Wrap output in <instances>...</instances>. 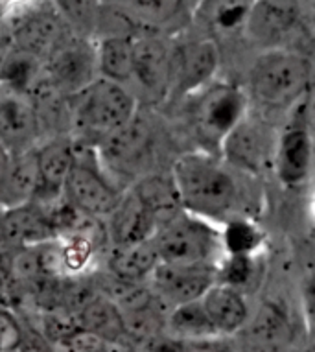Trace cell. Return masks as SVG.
<instances>
[{
  "mask_svg": "<svg viewBox=\"0 0 315 352\" xmlns=\"http://www.w3.org/2000/svg\"><path fill=\"white\" fill-rule=\"evenodd\" d=\"M183 210L221 219L238 201V185L227 168L203 151H190L175 161L172 170Z\"/></svg>",
  "mask_w": 315,
  "mask_h": 352,
  "instance_id": "6da1fadb",
  "label": "cell"
},
{
  "mask_svg": "<svg viewBox=\"0 0 315 352\" xmlns=\"http://www.w3.org/2000/svg\"><path fill=\"white\" fill-rule=\"evenodd\" d=\"M312 63L292 48L262 50L249 70V96L265 109H286L308 93Z\"/></svg>",
  "mask_w": 315,
  "mask_h": 352,
  "instance_id": "7a4b0ae2",
  "label": "cell"
},
{
  "mask_svg": "<svg viewBox=\"0 0 315 352\" xmlns=\"http://www.w3.org/2000/svg\"><path fill=\"white\" fill-rule=\"evenodd\" d=\"M72 100V115L80 129L87 133L109 135L131 124L137 113V100L126 87L116 81L96 78Z\"/></svg>",
  "mask_w": 315,
  "mask_h": 352,
  "instance_id": "3957f363",
  "label": "cell"
},
{
  "mask_svg": "<svg viewBox=\"0 0 315 352\" xmlns=\"http://www.w3.org/2000/svg\"><path fill=\"white\" fill-rule=\"evenodd\" d=\"M161 264L168 266H214L219 236L206 221L183 210L153 234Z\"/></svg>",
  "mask_w": 315,
  "mask_h": 352,
  "instance_id": "277c9868",
  "label": "cell"
},
{
  "mask_svg": "<svg viewBox=\"0 0 315 352\" xmlns=\"http://www.w3.org/2000/svg\"><path fill=\"white\" fill-rule=\"evenodd\" d=\"M195 94L194 127L201 140L221 146L227 135L247 116V94L230 83H208Z\"/></svg>",
  "mask_w": 315,
  "mask_h": 352,
  "instance_id": "5b68a950",
  "label": "cell"
},
{
  "mask_svg": "<svg viewBox=\"0 0 315 352\" xmlns=\"http://www.w3.org/2000/svg\"><path fill=\"white\" fill-rule=\"evenodd\" d=\"M45 78L59 94L72 96L96 80V52L89 39L70 34L45 59Z\"/></svg>",
  "mask_w": 315,
  "mask_h": 352,
  "instance_id": "8992f818",
  "label": "cell"
},
{
  "mask_svg": "<svg viewBox=\"0 0 315 352\" xmlns=\"http://www.w3.org/2000/svg\"><path fill=\"white\" fill-rule=\"evenodd\" d=\"M301 0H252L241 34L260 50L281 48L301 24Z\"/></svg>",
  "mask_w": 315,
  "mask_h": 352,
  "instance_id": "52a82bcc",
  "label": "cell"
},
{
  "mask_svg": "<svg viewBox=\"0 0 315 352\" xmlns=\"http://www.w3.org/2000/svg\"><path fill=\"white\" fill-rule=\"evenodd\" d=\"M218 43L201 35L173 48L172 89L175 94H194L213 81L219 67Z\"/></svg>",
  "mask_w": 315,
  "mask_h": 352,
  "instance_id": "ba28073f",
  "label": "cell"
},
{
  "mask_svg": "<svg viewBox=\"0 0 315 352\" xmlns=\"http://www.w3.org/2000/svg\"><path fill=\"white\" fill-rule=\"evenodd\" d=\"M63 190L69 197L70 207L91 216H109L122 199L118 190L98 170L96 164L78 157L65 179Z\"/></svg>",
  "mask_w": 315,
  "mask_h": 352,
  "instance_id": "9c48e42d",
  "label": "cell"
},
{
  "mask_svg": "<svg viewBox=\"0 0 315 352\" xmlns=\"http://www.w3.org/2000/svg\"><path fill=\"white\" fill-rule=\"evenodd\" d=\"M173 48L159 35L144 34L133 39V78L155 100L172 89Z\"/></svg>",
  "mask_w": 315,
  "mask_h": 352,
  "instance_id": "30bf717a",
  "label": "cell"
},
{
  "mask_svg": "<svg viewBox=\"0 0 315 352\" xmlns=\"http://www.w3.org/2000/svg\"><path fill=\"white\" fill-rule=\"evenodd\" d=\"M39 129L41 116L28 96L12 91L0 94V144L12 155L32 151Z\"/></svg>",
  "mask_w": 315,
  "mask_h": 352,
  "instance_id": "8fae6325",
  "label": "cell"
},
{
  "mask_svg": "<svg viewBox=\"0 0 315 352\" xmlns=\"http://www.w3.org/2000/svg\"><path fill=\"white\" fill-rule=\"evenodd\" d=\"M153 294L168 310L177 305L199 300L216 283L214 266H168L161 264L151 273Z\"/></svg>",
  "mask_w": 315,
  "mask_h": 352,
  "instance_id": "7c38bea8",
  "label": "cell"
},
{
  "mask_svg": "<svg viewBox=\"0 0 315 352\" xmlns=\"http://www.w3.org/2000/svg\"><path fill=\"white\" fill-rule=\"evenodd\" d=\"M10 35L13 48L45 61L69 37L70 32L59 13L41 10L24 17Z\"/></svg>",
  "mask_w": 315,
  "mask_h": 352,
  "instance_id": "4fadbf2b",
  "label": "cell"
},
{
  "mask_svg": "<svg viewBox=\"0 0 315 352\" xmlns=\"http://www.w3.org/2000/svg\"><path fill=\"white\" fill-rule=\"evenodd\" d=\"M221 148L232 164L252 173L268 166L270 161H273L275 151V146H271L268 139V129L260 122H251L247 116L227 135Z\"/></svg>",
  "mask_w": 315,
  "mask_h": 352,
  "instance_id": "5bb4252c",
  "label": "cell"
},
{
  "mask_svg": "<svg viewBox=\"0 0 315 352\" xmlns=\"http://www.w3.org/2000/svg\"><path fill=\"white\" fill-rule=\"evenodd\" d=\"M206 318L219 338H229L249 323V305L240 289L224 283H214L199 299Z\"/></svg>",
  "mask_w": 315,
  "mask_h": 352,
  "instance_id": "9a60e30c",
  "label": "cell"
},
{
  "mask_svg": "<svg viewBox=\"0 0 315 352\" xmlns=\"http://www.w3.org/2000/svg\"><path fill=\"white\" fill-rule=\"evenodd\" d=\"M312 137L308 129L301 126L286 129L276 140L271 161L282 185H303L312 172Z\"/></svg>",
  "mask_w": 315,
  "mask_h": 352,
  "instance_id": "2e32d148",
  "label": "cell"
},
{
  "mask_svg": "<svg viewBox=\"0 0 315 352\" xmlns=\"http://www.w3.org/2000/svg\"><path fill=\"white\" fill-rule=\"evenodd\" d=\"M252 0H199L194 8L195 23L205 30V37H232L243 32Z\"/></svg>",
  "mask_w": 315,
  "mask_h": 352,
  "instance_id": "e0dca14e",
  "label": "cell"
},
{
  "mask_svg": "<svg viewBox=\"0 0 315 352\" xmlns=\"http://www.w3.org/2000/svg\"><path fill=\"white\" fill-rule=\"evenodd\" d=\"M109 232L115 248L149 240L157 231L155 219L133 192L122 197L115 210L109 214Z\"/></svg>",
  "mask_w": 315,
  "mask_h": 352,
  "instance_id": "ac0fdd59",
  "label": "cell"
},
{
  "mask_svg": "<svg viewBox=\"0 0 315 352\" xmlns=\"http://www.w3.org/2000/svg\"><path fill=\"white\" fill-rule=\"evenodd\" d=\"M2 229L8 243L17 245H39L48 242L54 234V223L50 216H46L39 208L28 203L13 205L0 214Z\"/></svg>",
  "mask_w": 315,
  "mask_h": 352,
  "instance_id": "d6986e66",
  "label": "cell"
},
{
  "mask_svg": "<svg viewBox=\"0 0 315 352\" xmlns=\"http://www.w3.org/2000/svg\"><path fill=\"white\" fill-rule=\"evenodd\" d=\"M32 153L41 185L46 190H63L65 179L76 159L72 142L67 137H54L41 144L37 150H32Z\"/></svg>",
  "mask_w": 315,
  "mask_h": 352,
  "instance_id": "ffe728a7",
  "label": "cell"
},
{
  "mask_svg": "<svg viewBox=\"0 0 315 352\" xmlns=\"http://www.w3.org/2000/svg\"><path fill=\"white\" fill-rule=\"evenodd\" d=\"M133 194L151 214L157 223V229L166 223L177 214L183 212V205L179 199L177 188L173 185L172 175H148L135 185Z\"/></svg>",
  "mask_w": 315,
  "mask_h": 352,
  "instance_id": "44dd1931",
  "label": "cell"
},
{
  "mask_svg": "<svg viewBox=\"0 0 315 352\" xmlns=\"http://www.w3.org/2000/svg\"><path fill=\"white\" fill-rule=\"evenodd\" d=\"M159 266V256L155 251L153 238L144 242L115 248L109 258V270L113 277L126 283H140L151 277L155 267Z\"/></svg>",
  "mask_w": 315,
  "mask_h": 352,
  "instance_id": "7402d4cb",
  "label": "cell"
},
{
  "mask_svg": "<svg viewBox=\"0 0 315 352\" xmlns=\"http://www.w3.org/2000/svg\"><path fill=\"white\" fill-rule=\"evenodd\" d=\"M96 70L100 78L124 85L133 78V39L105 35L94 47Z\"/></svg>",
  "mask_w": 315,
  "mask_h": 352,
  "instance_id": "603a6c76",
  "label": "cell"
},
{
  "mask_svg": "<svg viewBox=\"0 0 315 352\" xmlns=\"http://www.w3.org/2000/svg\"><path fill=\"white\" fill-rule=\"evenodd\" d=\"M164 330L168 336L181 341L219 338L214 332L213 324L206 318L199 300H192V302H184V305L170 308L166 314V321H164Z\"/></svg>",
  "mask_w": 315,
  "mask_h": 352,
  "instance_id": "cb8c5ba5",
  "label": "cell"
},
{
  "mask_svg": "<svg viewBox=\"0 0 315 352\" xmlns=\"http://www.w3.org/2000/svg\"><path fill=\"white\" fill-rule=\"evenodd\" d=\"M118 8L138 24L168 28L170 24L188 17L190 0H126Z\"/></svg>",
  "mask_w": 315,
  "mask_h": 352,
  "instance_id": "d4e9b609",
  "label": "cell"
},
{
  "mask_svg": "<svg viewBox=\"0 0 315 352\" xmlns=\"http://www.w3.org/2000/svg\"><path fill=\"white\" fill-rule=\"evenodd\" d=\"M80 329L100 340H118L122 334L126 336L124 321L116 306L105 297H96L89 300L80 312Z\"/></svg>",
  "mask_w": 315,
  "mask_h": 352,
  "instance_id": "484cf974",
  "label": "cell"
},
{
  "mask_svg": "<svg viewBox=\"0 0 315 352\" xmlns=\"http://www.w3.org/2000/svg\"><path fill=\"white\" fill-rule=\"evenodd\" d=\"M287 336V319L276 305H264L251 324V338L260 349H270Z\"/></svg>",
  "mask_w": 315,
  "mask_h": 352,
  "instance_id": "4316f807",
  "label": "cell"
},
{
  "mask_svg": "<svg viewBox=\"0 0 315 352\" xmlns=\"http://www.w3.org/2000/svg\"><path fill=\"white\" fill-rule=\"evenodd\" d=\"M59 17L69 28L76 30L80 37H89L98 30L100 19V0H56Z\"/></svg>",
  "mask_w": 315,
  "mask_h": 352,
  "instance_id": "83f0119b",
  "label": "cell"
},
{
  "mask_svg": "<svg viewBox=\"0 0 315 352\" xmlns=\"http://www.w3.org/2000/svg\"><path fill=\"white\" fill-rule=\"evenodd\" d=\"M221 240L229 254H252L262 242V232L247 219H232L225 227Z\"/></svg>",
  "mask_w": 315,
  "mask_h": 352,
  "instance_id": "f1b7e54d",
  "label": "cell"
},
{
  "mask_svg": "<svg viewBox=\"0 0 315 352\" xmlns=\"http://www.w3.org/2000/svg\"><path fill=\"white\" fill-rule=\"evenodd\" d=\"M92 242L85 234H74L61 249V266L72 272H80L91 260Z\"/></svg>",
  "mask_w": 315,
  "mask_h": 352,
  "instance_id": "f546056e",
  "label": "cell"
},
{
  "mask_svg": "<svg viewBox=\"0 0 315 352\" xmlns=\"http://www.w3.org/2000/svg\"><path fill=\"white\" fill-rule=\"evenodd\" d=\"M219 275H221V280H216V283H224L240 289V286L249 283L252 275L251 254H229V262L225 264Z\"/></svg>",
  "mask_w": 315,
  "mask_h": 352,
  "instance_id": "4dcf8cb0",
  "label": "cell"
},
{
  "mask_svg": "<svg viewBox=\"0 0 315 352\" xmlns=\"http://www.w3.org/2000/svg\"><path fill=\"white\" fill-rule=\"evenodd\" d=\"M175 352H235V346L225 338H208V340L179 341Z\"/></svg>",
  "mask_w": 315,
  "mask_h": 352,
  "instance_id": "1f68e13d",
  "label": "cell"
},
{
  "mask_svg": "<svg viewBox=\"0 0 315 352\" xmlns=\"http://www.w3.org/2000/svg\"><path fill=\"white\" fill-rule=\"evenodd\" d=\"M19 343L17 323L6 312H0V351H10Z\"/></svg>",
  "mask_w": 315,
  "mask_h": 352,
  "instance_id": "d6a6232c",
  "label": "cell"
},
{
  "mask_svg": "<svg viewBox=\"0 0 315 352\" xmlns=\"http://www.w3.org/2000/svg\"><path fill=\"white\" fill-rule=\"evenodd\" d=\"M12 153L0 144V188L6 185L8 175H10V168H12Z\"/></svg>",
  "mask_w": 315,
  "mask_h": 352,
  "instance_id": "836d02e7",
  "label": "cell"
},
{
  "mask_svg": "<svg viewBox=\"0 0 315 352\" xmlns=\"http://www.w3.org/2000/svg\"><path fill=\"white\" fill-rule=\"evenodd\" d=\"M124 2H126V0H111V4H113V6H122Z\"/></svg>",
  "mask_w": 315,
  "mask_h": 352,
  "instance_id": "e575fe53",
  "label": "cell"
},
{
  "mask_svg": "<svg viewBox=\"0 0 315 352\" xmlns=\"http://www.w3.org/2000/svg\"><path fill=\"white\" fill-rule=\"evenodd\" d=\"M0 34H4V30H2V26H0Z\"/></svg>",
  "mask_w": 315,
  "mask_h": 352,
  "instance_id": "d590c367",
  "label": "cell"
},
{
  "mask_svg": "<svg viewBox=\"0 0 315 352\" xmlns=\"http://www.w3.org/2000/svg\"><path fill=\"white\" fill-rule=\"evenodd\" d=\"M0 272H2V267H0Z\"/></svg>",
  "mask_w": 315,
  "mask_h": 352,
  "instance_id": "8d00e7d4",
  "label": "cell"
}]
</instances>
